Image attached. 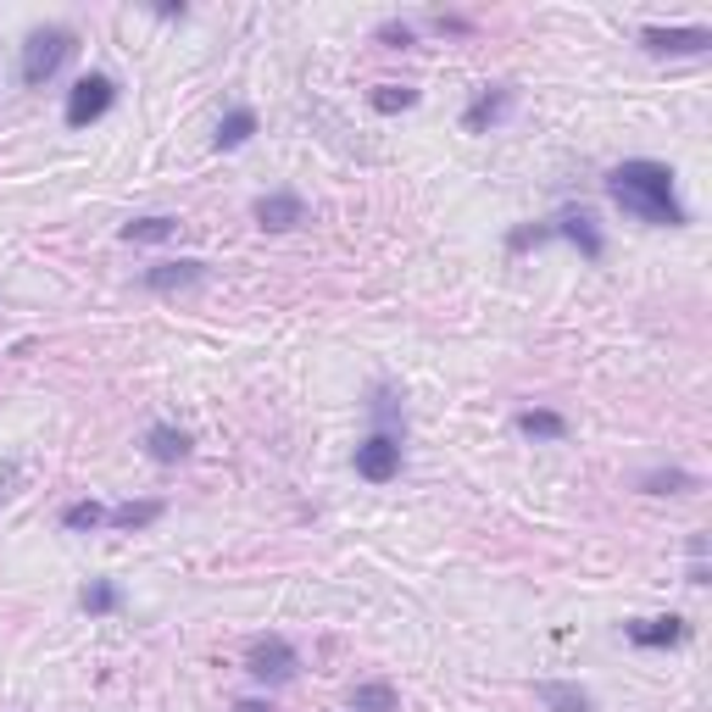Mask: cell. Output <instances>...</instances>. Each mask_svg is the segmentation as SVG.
Instances as JSON below:
<instances>
[{"label": "cell", "instance_id": "cell-31", "mask_svg": "<svg viewBox=\"0 0 712 712\" xmlns=\"http://www.w3.org/2000/svg\"><path fill=\"white\" fill-rule=\"evenodd\" d=\"M690 562H707V535H690Z\"/></svg>", "mask_w": 712, "mask_h": 712}, {"label": "cell", "instance_id": "cell-28", "mask_svg": "<svg viewBox=\"0 0 712 712\" xmlns=\"http://www.w3.org/2000/svg\"><path fill=\"white\" fill-rule=\"evenodd\" d=\"M685 585H712V567H707V562H690V574H685Z\"/></svg>", "mask_w": 712, "mask_h": 712}, {"label": "cell", "instance_id": "cell-9", "mask_svg": "<svg viewBox=\"0 0 712 712\" xmlns=\"http://www.w3.org/2000/svg\"><path fill=\"white\" fill-rule=\"evenodd\" d=\"M640 45L651 57H701L712 51V34L707 28H640Z\"/></svg>", "mask_w": 712, "mask_h": 712}, {"label": "cell", "instance_id": "cell-6", "mask_svg": "<svg viewBox=\"0 0 712 712\" xmlns=\"http://www.w3.org/2000/svg\"><path fill=\"white\" fill-rule=\"evenodd\" d=\"M551 234H562V240L574 246L585 262H601V257H607V234H601V223H596L585 207H562V212L551 217Z\"/></svg>", "mask_w": 712, "mask_h": 712}, {"label": "cell", "instance_id": "cell-11", "mask_svg": "<svg viewBox=\"0 0 712 712\" xmlns=\"http://www.w3.org/2000/svg\"><path fill=\"white\" fill-rule=\"evenodd\" d=\"M507 112H512V89H507V84H490V89H479V95L467 101L462 128H467V134H490V128L507 123Z\"/></svg>", "mask_w": 712, "mask_h": 712}, {"label": "cell", "instance_id": "cell-15", "mask_svg": "<svg viewBox=\"0 0 712 712\" xmlns=\"http://www.w3.org/2000/svg\"><path fill=\"white\" fill-rule=\"evenodd\" d=\"M367 417H373V429H378V435H401V440H407V417H401V401H396L390 385H373V396H367Z\"/></svg>", "mask_w": 712, "mask_h": 712}, {"label": "cell", "instance_id": "cell-26", "mask_svg": "<svg viewBox=\"0 0 712 712\" xmlns=\"http://www.w3.org/2000/svg\"><path fill=\"white\" fill-rule=\"evenodd\" d=\"M429 28H435V34H467L462 17H429Z\"/></svg>", "mask_w": 712, "mask_h": 712}, {"label": "cell", "instance_id": "cell-19", "mask_svg": "<svg viewBox=\"0 0 712 712\" xmlns=\"http://www.w3.org/2000/svg\"><path fill=\"white\" fill-rule=\"evenodd\" d=\"M78 607L89 612V619H107V612L123 607V585H117V579H89V585L78 590Z\"/></svg>", "mask_w": 712, "mask_h": 712}, {"label": "cell", "instance_id": "cell-18", "mask_svg": "<svg viewBox=\"0 0 712 712\" xmlns=\"http://www.w3.org/2000/svg\"><path fill=\"white\" fill-rule=\"evenodd\" d=\"M173 234H178V217H167V212H151V217L123 223V240H128V246H162V240H173Z\"/></svg>", "mask_w": 712, "mask_h": 712}, {"label": "cell", "instance_id": "cell-16", "mask_svg": "<svg viewBox=\"0 0 712 712\" xmlns=\"http://www.w3.org/2000/svg\"><path fill=\"white\" fill-rule=\"evenodd\" d=\"M535 696H540V707H546V712H596L590 690L562 685V679H540V685H535Z\"/></svg>", "mask_w": 712, "mask_h": 712}, {"label": "cell", "instance_id": "cell-10", "mask_svg": "<svg viewBox=\"0 0 712 712\" xmlns=\"http://www.w3.org/2000/svg\"><path fill=\"white\" fill-rule=\"evenodd\" d=\"M251 217H257L267 234H290V228L307 223V201L296 196V189H273V196H262V201L251 207Z\"/></svg>", "mask_w": 712, "mask_h": 712}, {"label": "cell", "instance_id": "cell-22", "mask_svg": "<svg viewBox=\"0 0 712 712\" xmlns=\"http://www.w3.org/2000/svg\"><path fill=\"white\" fill-rule=\"evenodd\" d=\"M367 101H373L378 117H396V112H412V107H417V89H412V84H378Z\"/></svg>", "mask_w": 712, "mask_h": 712}, {"label": "cell", "instance_id": "cell-29", "mask_svg": "<svg viewBox=\"0 0 712 712\" xmlns=\"http://www.w3.org/2000/svg\"><path fill=\"white\" fill-rule=\"evenodd\" d=\"M184 12H189L184 0H162V7H157V17H167V23H173V17H184Z\"/></svg>", "mask_w": 712, "mask_h": 712}, {"label": "cell", "instance_id": "cell-17", "mask_svg": "<svg viewBox=\"0 0 712 712\" xmlns=\"http://www.w3.org/2000/svg\"><path fill=\"white\" fill-rule=\"evenodd\" d=\"M162 512H167V501H157V496H151V501H123V507L107 512V524H112L117 535H134V529H151Z\"/></svg>", "mask_w": 712, "mask_h": 712}, {"label": "cell", "instance_id": "cell-14", "mask_svg": "<svg viewBox=\"0 0 712 712\" xmlns=\"http://www.w3.org/2000/svg\"><path fill=\"white\" fill-rule=\"evenodd\" d=\"M635 490H646V496H690V490H701V479L690 467H651V473L635 479Z\"/></svg>", "mask_w": 712, "mask_h": 712}, {"label": "cell", "instance_id": "cell-25", "mask_svg": "<svg viewBox=\"0 0 712 712\" xmlns=\"http://www.w3.org/2000/svg\"><path fill=\"white\" fill-rule=\"evenodd\" d=\"M373 39H378V45H390V51H407L417 34H412V23H396V17H390V23H378V28H373Z\"/></svg>", "mask_w": 712, "mask_h": 712}, {"label": "cell", "instance_id": "cell-23", "mask_svg": "<svg viewBox=\"0 0 712 712\" xmlns=\"http://www.w3.org/2000/svg\"><path fill=\"white\" fill-rule=\"evenodd\" d=\"M107 524V507L101 501H73V507H62V529L67 535H95Z\"/></svg>", "mask_w": 712, "mask_h": 712}, {"label": "cell", "instance_id": "cell-21", "mask_svg": "<svg viewBox=\"0 0 712 712\" xmlns=\"http://www.w3.org/2000/svg\"><path fill=\"white\" fill-rule=\"evenodd\" d=\"M351 712H401V696L385 679H367V685L351 690Z\"/></svg>", "mask_w": 712, "mask_h": 712}, {"label": "cell", "instance_id": "cell-7", "mask_svg": "<svg viewBox=\"0 0 712 712\" xmlns=\"http://www.w3.org/2000/svg\"><path fill=\"white\" fill-rule=\"evenodd\" d=\"M357 473L367 485H390L396 473H401V435H367L362 446H357Z\"/></svg>", "mask_w": 712, "mask_h": 712}, {"label": "cell", "instance_id": "cell-20", "mask_svg": "<svg viewBox=\"0 0 712 712\" xmlns=\"http://www.w3.org/2000/svg\"><path fill=\"white\" fill-rule=\"evenodd\" d=\"M251 134H257V112H251V107L223 112V123H217V151H240Z\"/></svg>", "mask_w": 712, "mask_h": 712}, {"label": "cell", "instance_id": "cell-1", "mask_svg": "<svg viewBox=\"0 0 712 712\" xmlns=\"http://www.w3.org/2000/svg\"><path fill=\"white\" fill-rule=\"evenodd\" d=\"M607 196H612V207H624L635 223H646V228H685L690 223V212H685V201H679V173L669 167V162H651V157H629V162H619L607 178Z\"/></svg>", "mask_w": 712, "mask_h": 712}, {"label": "cell", "instance_id": "cell-12", "mask_svg": "<svg viewBox=\"0 0 712 712\" xmlns=\"http://www.w3.org/2000/svg\"><path fill=\"white\" fill-rule=\"evenodd\" d=\"M189 451H196V440H189L184 429H173V423H151V429H146V457H151V462L173 467V462H184Z\"/></svg>", "mask_w": 712, "mask_h": 712}, {"label": "cell", "instance_id": "cell-2", "mask_svg": "<svg viewBox=\"0 0 712 712\" xmlns=\"http://www.w3.org/2000/svg\"><path fill=\"white\" fill-rule=\"evenodd\" d=\"M78 51V34L73 28H62V23H51V28H34L28 39H23V84L28 89H45L57 73H62V62Z\"/></svg>", "mask_w": 712, "mask_h": 712}, {"label": "cell", "instance_id": "cell-27", "mask_svg": "<svg viewBox=\"0 0 712 712\" xmlns=\"http://www.w3.org/2000/svg\"><path fill=\"white\" fill-rule=\"evenodd\" d=\"M12 485H17V462H7V467H0V501L12 496Z\"/></svg>", "mask_w": 712, "mask_h": 712}, {"label": "cell", "instance_id": "cell-4", "mask_svg": "<svg viewBox=\"0 0 712 712\" xmlns=\"http://www.w3.org/2000/svg\"><path fill=\"white\" fill-rule=\"evenodd\" d=\"M112 107H117V78H107V73H84V78L67 89L62 123H67V128H89V123H101Z\"/></svg>", "mask_w": 712, "mask_h": 712}, {"label": "cell", "instance_id": "cell-8", "mask_svg": "<svg viewBox=\"0 0 712 712\" xmlns=\"http://www.w3.org/2000/svg\"><path fill=\"white\" fill-rule=\"evenodd\" d=\"M624 640L640 646V651L685 646V640H690V624L679 619V612H662V619H629V624H624Z\"/></svg>", "mask_w": 712, "mask_h": 712}, {"label": "cell", "instance_id": "cell-13", "mask_svg": "<svg viewBox=\"0 0 712 712\" xmlns=\"http://www.w3.org/2000/svg\"><path fill=\"white\" fill-rule=\"evenodd\" d=\"M517 435L540 440V446H557V440H567V417L551 412V407H524L517 412Z\"/></svg>", "mask_w": 712, "mask_h": 712}, {"label": "cell", "instance_id": "cell-30", "mask_svg": "<svg viewBox=\"0 0 712 712\" xmlns=\"http://www.w3.org/2000/svg\"><path fill=\"white\" fill-rule=\"evenodd\" d=\"M234 712H273L267 701H257V696H246V701H234Z\"/></svg>", "mask_w": 712, "mask_h": 712}, {"label": "cell", "instance_id": "cell-3", "mask_svg": "<svg viewBox=\"0 0 712 712\" xmlns=\"http://www.w3.org/2000/svg\"><path fill=\"white\" fill-rule=\"evenodd\" d=\"M246 674H251L257 685H290V679L301 674V651L284 640V635H257V640L246 646Z\"/></svg>", "mask_w": 712, "mask_h": 712}, {"label": "cell", "instance_id": "cell-5", "mask_svg": "<svg viewBox=\"0 0 712 712\" xmlns=\"http://www.w3.org/2000/svg\"><path fill=\"white\" fill-rule=\"evenodd\" d=\"M207 278H212V267H207V262H196V257L157 262V267H146V273H139V284H146L151 296H184V290H201Z\"/></svg>", "mask_w": 712, "mask_h": 712}, {"label": "cell", "instance_id": "cell-24", "mask_svg": "<svg viewBox=\"0 0 712 712\" xmlns=\"http://www.w3.org/2000/svg\"><path fill=\"white\" fill-rule=\"evenodd\" d=\"M546 240H557L551 223H517V228L507 234V251H512V257H524V251H535V246H546Z\"/></svg>", "mask_w": 712, "mask_h": 712}]
</instances>
